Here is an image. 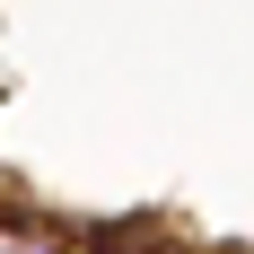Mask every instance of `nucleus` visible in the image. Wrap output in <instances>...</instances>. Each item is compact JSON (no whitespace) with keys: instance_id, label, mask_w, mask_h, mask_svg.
<instances>
[{"instance_id":"f257e3e1","label":"nucleus","mask_w":254,"mask_h":254,"mask_svg":"<svg viewBox=\"0 0 254 254\" xmlns=\"http://www.w3.org/2000/svg\"><path fill=\"white\" fill-rule=\"evenodd\" d=\"M0 254H70V219L35 210V202H9L0 210Z\"/></svg>"},{"instance_id":"f03ea898","label":"nucleus","mask_w":254,"mask_h":254,"mask_svg":"<svg viewBox=\"0 0 254 254\" xmlns=\"http://www.w3.org/2000/svg\"><path fill=\"white\" fill-rule=\"evenodd\" d=\"M70 254H97V246H79V237H70Z\"/></svg>"}]
</instances>
